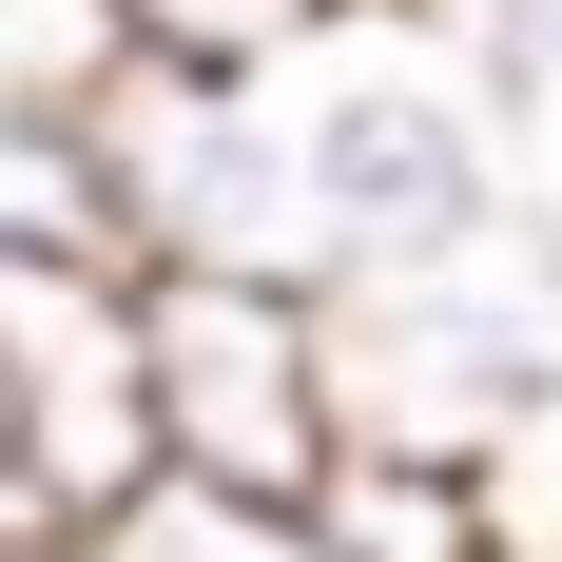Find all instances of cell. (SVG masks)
<instances>
[{
  "mask_svg": "<svg viewBox=\"0 0 562 562\" xmlns=\"http://www.w3.org/2000/svg\"><path fill=\"white\" fill-rule=\"evenodd\" d=\"M291 175H311L330 291L447 272V252H524V214H543V136H524L427 20H389V0H369L330 58H291Z\"/></svg>",
  "mask_w": 562,
  "mask_h": 562,
  "instance_id": "1",
  "label": "cell"
},
{
  "mask_svg": "<svg viewBox=\"0 0 562 562\" xmlns=\"http://www.w3.org/2000/svg\"><path fill=\"white\" fill-rule=\"evenodd\" d=\"M175 485L156 427V272L0 252V543H116Z\"/></svg>",
  "mask_w": 562,
  "mask_h": 562,
  "instance_id": "2",
  "label": "cell"
},
{
  "mask_svg": "<svg viewBox=\"0 0 562 562\" xmlns=\"http://www.w3.org/2000/svg\"><path fill=\"white\" fill-rule=\"evenodd\" d=\"M349 349V465H465L505 485V447L562 407V252H447V272L330 291Z\"/></svg>",
  "mask_w": 562,
  "mask_h": 562,
  "instance_id": "3",
  "label": "cell"
},
{
  "mask_svg": "<svg viewBox=\"0 0 562 562\" xmlns=\"http://www.w3.org/2000/svg\"><path fill=\"white\" fill-rule=\"evenodd\" d=\"M156 427H175V485L330 505V485H349L330 291H291V272H156Z\"/></svg>",
  "mask_w": 562,
  "mask_h": 562,
  "instance_id": "4",
  "label": "cell"
},
{
  "mask_svg": "<svg viewBox=\"0 0 562 562\" xmlns=\"http://www.w3.org/2000/svg\"><path fill=\"white\" fill-rule=\"evenodd\" d=\"M98 156H116V194H136V272H291V291H330L311 175H291V78L136 58L98 98Z\"/></svg>",
  "mask_w": 562,
  "mask_h": 562,
  "instance_id": "5",
  "label": "cell"
},
{
  "mask_svg": "<svg viewBox=\"0 0 562 562\" xmlns=\"http://www.w3.org/2000/svg\"><path fill=\"white\" fill-rule=\"evenodd\" d=\"M0 252H58V272H136V194H116L98 116H0Z\"/></svg>",
  "mask_w": 562,
  "mask_h": 562,
  "instance_id": "6",
  "label": "cell"
},
{
  "mask_svg": "<svg viewBox=\"0 0 562 562\" xmlns=\"http://www.w3.org/2000/svg\"><path fill=\"white\" fill-rule=\"evenodd\" d=\"M311 524H330V562H524L505 485H465V465H349Z\"/></svg>",
  "mask_w": 562,
  "mask_h": 562,
  "instance_id": "7",
  "label": "cell"
},
{
  "mask_svg": "<svg viewBox=\"0 0 562 562\" xmlns=\"http://www.w3.org/2000/svg\"><path fill=\"white\" fill-rule=\"evenodd\" d=\"M136 58V0H0V116H98Z\"/></svg>",
  "mask_w": 562,
  "mask_h": 562,
  "instance_id": "8",
  "label": "cell"
},
{
  "mask_svg": "<svg viewBox=\"0 0 562 562\" xmlns=\"http://www.w3.org/2000/svg\"><path fill=\"white\" fill-rule=\"evenodd\" d=\"M369 0H136V40L156 58H214V78H291V58H330Z\"/></svg>",
  "mask_w": 562,
  "mask_h": 562,
  "instance_id": "9",
  "label": "cell"
},
{
  "mask_svg": "<svg viewBox=\"0 0 562 562\" xmlns=\"http://www.w3.org/2000/svg\"><path fill=\"white\" fill-rule=\"evenodd\" d=\"M98 562H330V524L311 505H233V485H156Z\"/></svg>",
  "mask_w": 562,
  "mask_h": 562,
  "instance_id": "10",
  "label": "cell"
},
{
  "mask_svg": "<svg viewBox=\"0 0 562 562\" xmlns=\"http://www.w3.org/2000/svg\"><path fill=\"white\" fill-rule=\"evenodd\" d=\"M389 20H427V40H447L465 78H485V98L524 116V136L562 116V0H389Z\"/></svg>",
  "mask_w": 562,
  "mask_h": 562,
  "instance_id": "11",
  "label": "cell"
},
{
  "mask_svg": "<svg viewBox=\"0 0 562 562\" xmlns=\"http://www.w3.org/2000/svg\"><path fill=\"white\" fill-rule=\"evenodd\" d=\"M543 252H562V116H543Z\"/></svg>",
  "mask_w": 562,
  "mask_h": 562,
  "instance_id": "12",
  "label": "cell"
},
{
  "mask_svg": "<svg viewBox=\"0 0 562 562\" xmlns=\"http://www.w3.org/2000/svg\"><path fill=\"white\" fill-rule=\"evenodd\" d=\"M0 562H98V543H0Z\"/></svg>",
  "mask_w": 562,
  "mask_h": 562,
  "instance_id": "13",
  "label": "cell"
}]
</instances>
